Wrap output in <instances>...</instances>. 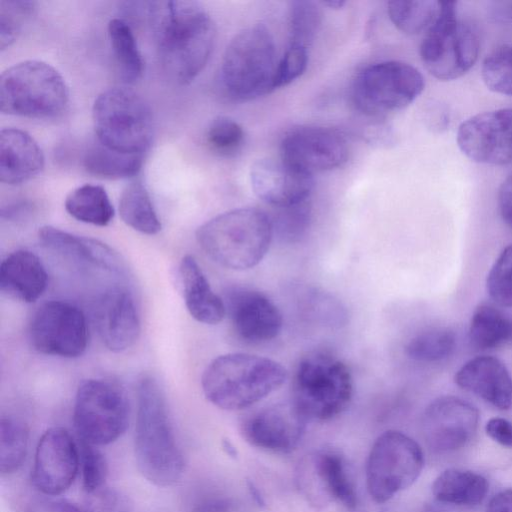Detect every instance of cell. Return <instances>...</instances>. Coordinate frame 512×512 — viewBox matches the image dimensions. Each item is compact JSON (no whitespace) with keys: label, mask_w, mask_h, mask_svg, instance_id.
<instances>
[{"label":"cell","mask_w":512,"mask_h":512,"mask_svg":"<svg viewBox=\"0 0 512 512\" xmlns=\"http://www.w3.org/2000/svg\"><path fill=\"white\" fill-rule=\"evenodd\" d=\"M456 346V336L448 328H432L414 335L405 345V354L417 362H438L449 357Z\"/></svg>","instance_id":"obj_36"},{"label":"cell","mask_w":512,"mask_h":512,"mask_svg":"<svg viewBox=\"0 0 512 512\" xmlns=\"http://www.w3.org/2000/svg\"><path fill=\"white\" fill-rule=\"evenodd\" d=\"M119 214L132 229L147 235L161 230V222L145 185L140 180L130 182L119 199Z\"/></svg>","instance_id":"obj_32"},{"label":"cell","mask_w":512,"mask_h":512,"mask_svg":"<svg viewBox=\"0 0 512 512\" xmlns=\"http://www.w3.org/2000/svg\"><path fill=\"white\" fill-rule=\"evenodd\" d=\"M298 309L305 319L324 327L341 328L348 321L344 304L329 292L315 287L300 291Z\"/></svg>","instance_id":"obj_34"},{"label":"cell","mask_w":512,"mask_h":512,"mask_svg":"<svg viewBox=\"0 0 512 512\" xmlns=\"http://www.w3.org/2000/svg\"><path fill=\"white\" fill-rule=\"evenodd\" d=\"M42 149L34 138L18 128L0 132V180L17 185L36 177L44 168Z\"/></svg>","instance_id":"obj_24"},{"label":"cell","mask_w":512,"mask_h":512,"mask_svg":"<svg viewBox=\"0 0 512 512\" xmlns=\"http://www.w3.org/2000/svg\"><path fill=\"white\" fill-rule=\"evenodd\" d=\"M28 429L12 417L0 420V472L9 475L23 464L28 450Z\"/></svg>","instance_id":"obj_37"},{"label":"cell","mask_w":512,"mask_h":512,"mask_svg":"<svg viewBox=\"0 0 512 512\" xmlns=\"http://www.w3.org/2000/svg\"><path fill=\"white\" fill-rule=\"evenodd\" d=\"M134 449L138 469L149 482L167 487L181 478L185 461L165 394L158 381L148 375L137 383Z\"/></svg>","instance_id":"obj_2"},{"label":"cell","mask_w":512,"mask_h":512,"mask_svg":"<svg viewBox=\"0 0 512 512\" xmlns=\"http://www.w3.org/2000/svg\"><path fill=\"white\" fill-rule=\"evenodd\" d=\"M79 453L83 488L86 493L94 494L103 489L107 479V460L97 446L83 441H80Z\"/></svg>","instance_id":"obj_44"},{"label":"cell","mask_w":512,"mask_h":512,"mask_svg":"<svg viewBox=\"0 0 512 512\" xmlns=\"http://www.w3.org/2000/svg\"><path fill=\"white\" fill-rule=\"evenodd\" d=\"M486 512H512V488L497 493L490 500Z\"/></svg>","instance_id":"obj_50"},{"label":"cell","mask_w":512,"mask_h":512,"mask_svg":"<svg viewBox=\"0 0 512 512\" xmlns=\"http://www.w3.org/2000/svg\"><path fill=\"white\" fill-rule=\"evenodd\" d=\"M297 484L314 505L338 503L357 507L358 497L344 457L332 449H320L305 456L297 470Z\"/></svg>","instance_id":"obj_14"},{"label":"cell","mask_w":512,"mask_h":512,"mask_svg":"<svg viewBox=\"0 0 512 512\" xmlns=\"http://www.w3.org/2000/svg\"><path fill=\"white\" fill-rule=\"evenodd\" d=\"M440 4V13L420 44V58L433 77L451 81L475 65L480 43L472 26L458 18L457 2Z\"/></svg>","instance_id":"obj_9"},{"label":"cell","mask_w":512,"mask_h":512,"mask_svg":"<svg viewBox=\"0 0 512 512\" xmlns=\"http://www.w3.org/2000/svg\"><path fill=\"white\" fill-rule=\"evenodd\" d=\"M489 484L485 477L469 470L447 469L432 484L434 497L444 503L454 505H477L488 492Z\"/></svg>","instance_id":"obj_28"},{"label":"cell","mask_w":512,"mask_h":512,"mask_svg":"<svg viewBox=\"0 0 512 512\" xmlns=\"http://www.w3.org/2000/svg\"><path fill=\"white\" fill-rule=\"evenodd\" d=\"M273 236L271 218L253 207L221 213L196 231L202 250L217 264L233 270H247L259 264Z\"/></svg>","instance_id":"obj_4"},{"label":"cell","mask_w":512,"mask_h":512,"mask_svg":"<svg viewBox=\"0 0 512 512\" xmlns=\"http://www.w3.org/2000/svg\"><path fill=\"white\" fill-rule=\"evenodd\" d=\"M91 495L87 512H129L127 502L115 491L102 489Z\"/></svg>","instance_id":"obj_47"},{"label":"cell","mask_w":512,"mask_h":512,"mask_svg":"<svg viewBox=\"0 0 512 512\" xmlns=\"http://www.w3.org/2000/svg\"><path fill=\"white\" fill-rule=\"evenodd\" d=\"M36 9V2L27 0L0 1V49L3 51L18 38L24 24Z\"/></svg>","instance_id":"obj_41"},{"label":"cell","mask_w":512,"mask_h":512,"mask_svg":"<svg viewBox=\"0 0 512 512\" xmlns=\"http://www.w3.org/2000/svg\"><path fill=\"white\" fill-rule=\"evenodd\" d=\"M237 505L231 497L208 493L197 496L190 504L189 512H236Z\"/></svg>","instance_id":"obj_46"},{"label":"cell","mask_w":512,"mask_h":512,"mask_svg":"<svg viewBox=\"0 0 512 512\" xmlns=\"http://www.w3.org/2000/svg\"><path fill=\"white\" fill-rule=\"evenodd\" d=\"M323 4L328 6L331 9H339V8H342L344 6L345 2L344 1H339V0H330V1H327V2H323Z\"/></svg>","instance_id":"obj_55"},{"label":"cell","mask_w":512,"mask_h":512,"mask_svg":"<svg viewBox=\"0 0 512 512\" xmlns=\"http://www.w3.org/2000/svg\"><path fill=\"white\" fill-rule=\"evenodd\" d=\"M424 467L420 445L397 430H387L374 441L366 462V487L376 503H385L410 487Z\"/></svg>","instance_id":"obj_11"},{"label":"cell","mask_w":512,"mask_h":512,"mask_svg":"<svg viewBox=\"0 0 512 512\" xmlns=\"http://www.w3.org/2000/svg\"><path fill=\"white\" fill-rule=\"evenodd\" d=\"M143 154H126L112 150L98 141L85 152V170L98 178L126 179L136 176L143 164Z\"/></svg>","instance_id":"obj_31"},{"label":"cell","mask_w":512,"mask_h":512,"mask_svg":"<svg viewBox=\"0 0 512 512\" xmlns=\"http://www.w3.org/2000/svg\"><path fill=\"white\" fill-rule=\"evenodd\" d=\"M223 449L224 451L231 457H236L237 456V450L236 448L232 445V443L228 440H224L223 441Z\"/></svg>","instance_id":"obj_54"},{"label":"cell","mask_w":512,"mask_h":512,"mask_svg":"<svg viewBox=\"0 0 512 512\" xmlns=\"http://www.w3.org/2000/svg\"><path fill=\"white\" fill-rule=\"evenodd\" d=\"M38 236L44 246L60 254L109 272L124 271V262L120 255L99 240L75 235L49 225L41 227Z\"/></svg>","instance_id":"obj_26"},{"label":"cell","mask_w":512,"mask_h":512,"mask_svg":"<svg viewBox=\"0 0 512 512\" xmlns=\"http://www.w3.org/2000/svg\"><path fill=\"white\" fill-rule=\"evenodd\" d=\"M308 58L307 48L289 44L277 64L274 89L287 86L299 78L307 68Z\"/></svg>","instance_id":"obj_45"},{"label":"cell","mask_w":512,"mask_h":512,"mask_svg":"<svg viewBox=\"0 0 512 512\" xmlns=\"http://www.w3.org/2000/svg\"><path fill=\"white\" fill-rule=\"evenodd\" d=\"M56 511L57 512H83L78 506L75 504L68 502L66 500H61L56 503Z\"/></svg>","instance_id":"obj_53"},{"label":"cell","mask_w":512,"mask_h":512,"mask_svg":"<svg viewBox=\"0 0 512 512\" xmlns=\"http://www.w3.org/2000/svg\"><path fill=\"white\" fill-rule=\"evenodd\" d=\"M97 141L126 154H143L153 137L148 103L127 87H112L98 95L92 109Z\"/></svg>","instance_id":"obj_8"},{"label":"cell","mask_w":512,"mask_h":512,"mask_svg":"<svg viewBox=\"0 0 512 512\" xmlns=\"http://www.w3.org/2000/svg\"><path fill=\"white\" fill-rule=\"evenodd\" d=\"M79 466V446L71 434L62 427H52L37 443L31 481L42 494L57 496L72 485Z\"/></svg>","instance_id":"obj_17"},{"label":"cell","mask_w":512,"mask_h":512,"mask_svg":"<svg viewBox=\"0 0 512 512\" xmlns=\"http://www.w3.org/2000/svg\"><path fill=\"white\" fill-rule=\"evenodd\" d=\"M486 433L495 442L512 448V422L505 418L494 417L486 424Z\"/></svg>","instance_id":"obj_48"},{"label":"cell","mask_w":512,"mask_h":512,"mask_svg":"<svg viewBox=\"0 0 512 512\" xmlns=\"http://www.w3.org/2000/svg\"><path fill=\"white\" fill-rule=\"evenodd\" d=\"M481 77L492 92L512 96V44L498 46L485 57Z\"/></svg>","instance_id":"obj_39"},{"label":"cell","mask_w":512,"mask_h":512,"mask_svg":"<svg viewBox=\"0 0 512 512\" xmlns=\"http://www.w3.org/2000/svg\"><path fill=\"white\" fill-rule=\"evenodd\" d=\"M247 484H248L249 493H250L251 497L253 498V500L255 501V503L258 506L263 507L265 505V501H264V498L261 495L259 489L251 481H248Z\"/></svg>","instance_id":"obj_52"},{"label":"cell","mask_w":512,"mask_h":512,"mask_svg":"<svg viewBox=\"0 0 512 512\" xmlns=\"http://www.w3.org/2000/svg\"><path fill=\"white\" fill-rule=\"evenodd\" d=\"M276 46L263 24L247 27L228 44L220 66L219 81L231 100L245 102L274 90Z\"/></svg>","instance_id":"obj_5"},{"label":"cell","mask_w":512,"mask_h":512,"mask_svg":"<svg viewBox=\"0 0 512 512\" xmlns=\"http://www.w3.org/2000/svg\"><path fill=\"white\" fill-rule=\"evenodd\" d=\"M179 282L186 308L198 322L215 325L226 315L225 302L213 292L201 267L191 255L182 258Z\"/></svg>","instance_id":"obj_27"},{"label":"cell","mask_w":512,"mask_h":512,"mask_svg":"<svg viewBox=\"0 0 512 512\" xmlns=\"http://www.w3.org/2000/svg\"><path fill=\"white\" fill-rule=\"evenodd\" d=\"M424 87L425 79L414 66L402 61H383L357 74L351 98L357 110L366 116L383 117L410 105Z\"/></svg>","instance_id":"obj_10"},{"label":"cell","mask_w":512,"mask_h":512,"mask_svg":"<svg viewBox=\"0 0 512 512\" xmlns=\"http://www.w3.org/2000/svg\"><path fill=\"white\" fill-rule=\"evenodd\" d=\"M490 298L500 306L512 307V244L500 253L486 281Z\"/></svg>","instance_id":"obj_42"},{"label":"cell","mask_w":512,"mask_h":512,"mask_svg":"<svg viewBox=\"0 0 512 512\" xmlns=\"http://www.w3.org/2000/svg\"><path fill=\"white\" fill-rule=\"evenodd\" d=\"M108 38L120 78L126 84L135 83L142 76L144 63L131 26L121 18L111 19Z\"/></svg>","instance_id":"obj_33"},{"label":"cell","mask_w":512,"mask_h":512,"mask_svg":"<svg viewBox=\"0 0 512 512\" xmlns=\"http://www.w3.org/2000/svg\"><path fill=\"white\" fill-rule=\"evenodd\" d=\"M455 383L500 410L512 407V377L505 364L493 356H477L455 374Z\"/></svg>","instance_id":"obj_23"},{"label":"cell","mask_w":512,"mask_h":512,"mask_svg":"<svg viewBox=\"0 0 512 512\" xmlns=\"http://www.w3.org/2000/svg\"><path fill=\"white\" fill-rule=\"evenodd\" d=\"M348 157L349 147L345 137L327 127L295 128L283 137L280 145V159L310 175L341 167Z\"/></svg>","instance_id":"obj_16"},{"label":"cell","mask_w":512,"mask_h":512,"mask_svg":"<svg viewBox=\"0 0 512 512\" xmlns=\"http://www.w3.org/2000/svg\"><path fill=\"white\" fill-rule=\"evenodd\" d=\"M479 412L470 402L456 396L433 400L422 417V433L435 452H451L468 444L476 434Z\"/></svg>","instance_id":"obj_18"},{"label":"cell","mask_w":512,"mask_h":512,"mask_svg":"<svg viewBox=\"0 0 512 512\" xmlns=\"http://www.w3.org/2000/svg\"><path fill=\"white\" fill-rule=\"evenodd\" d=\"M497 201L502 219L512 228V175L501 183L498 189Z\"/></svg>","instance_id":"obj_49"},{"label":"cell","mask_w":512,"mask_h":512,"mask_svg":"<svg viewBox=\"0 0 512 512\" xmlns=\"http://www.w3.org/2000/svg\"><path fill=\"white\" fill-rule=\"evenodd\" d=\"M440 1L395 0L387 3V12L394 26L408 35H417L434 24L439 13Z\"/></svg>","instance_id":"obj_35"},{"label":"cell","mask_w":512,"mask_h":512,"mask_svg":"<svg viewBox=\"0 0 512 512\" xmlns=\"http://www.w3.org/2000/svg\"><path fill=\"white\" fill-rule=\"evenodd\" d=\"M245 133L242 126L227 116L216 117L209 125L206 139L219 154L232 155L243 145Z\"/></svg>","instance_id":"obj_43"},{"label":"cell","mask_w":512,"mask_h":512,"mask_svg":"<svg viewBox=\"0 0 512 512\" xmlns=\"http://www.w3.org/2000/svg\"><path fill=\"white\" fill-rule=\"evenodd\" d=\"M321 19V10L315 2L309 0L289 2V44L309 49L319 30Z\"/></svg>","instance_id":"obj_38"},{"label":"cell","mask_w":512,"mask_h":512,"mask_svg":"<svg viewBox=\"0 0 512 512\" xmlns=\"http://www.w3.org/2000/svg\"><path fill=\"white\" fill-rule=\"evenodd\" d=\"M225 306L235 332L246 342L265 343L275 339L282 330L280 310L259 291L234 288L227 293Z\"/></svg>","instance_id":"obj_20"},{"label":"cell","mask_w":512,"mask_h":512,"mask_svg":"<svg viewBox=\"0 0 512 512\" xmlns=\"http://www.w3.org/2000/svg\"><path fill=\"white\" fill-rule=\"evenodd\" d=\"M353 378L347 365L326 352L303 357L293 381L292 402L308 420H331L349 406Z\"/></svg>","instance_id":"obj_7"},{"label":"cell","mask_w":512,"mask_h":512,"mask_svg":"<svg viewBox=\"0 0 512 512\" xmlns=\"http://www.w3.org/2000/svg\"><path fill=\"white\" fill-rule=\"evenodd\" d=\"M158 59L173 82L191 83L206 66L215 44V24L196 1L148 2Z\"/></svg>","instance_id":"obj_1"},{"label":"cell","mask_w":512,"mask_h":512,"mask_svg":"<svg viewBox=\"0 0 512 512\" xmlns=\"http://www.w3.org/2000/svg\"><path fill=\"white\" fill-rule=\"evenodd\" d=\"M65 209L74 219L95 226H107L114 217V207L104 187L84 184L65 199Z\"/></svg>","instance_id":"obj_30"},{"label":"cell","mask_w":512,"mask_h":512,"mask_svg":"<svg viewBox=\"0 0 512 512\" xmlns=\"http://www.w3.org/2000/svg\"><path fill=\"white\" fill-rule=\"evenodd\" d=\"M68 87L50 64L38 60L19 62L1 74L0 110L3 114L49 119L64 113Z\"/></svg>","instance_id":"obj_6"},{"label":"cell","mask_w":512,"mask_h":512,"mask_svg":"<svg viewBox=\"0 0 512 512\" xmlns=\"http://www.w3.org/2000/svg\"><path fill=\"white\" fill-rule=\"evenodd\" d=\"M456 141L461 152L476 163H512V108L469 117L458 127Z\"/></svg>","instance_id":"obj_15"},{"label":"cell","mask_w":512,"mask_h":512,"mask_svg":"<svg viewBox=\"0 0 512 512\" xmlns=\"http://www.w3.org/2000/svg\"><path fill=\"white\" fill-rule=\"evenodd\" d=\"M250 182L255 195L276 208L309 199L314 185L313 175L293 168L282 159L270 158L252 165Z\"/></svg>","instance_id":"obj_22"},{"label":"cell","mask_w":512,"mask_h":512,"mask_svg":"<svg viewBox=\"0 0 512 512\" xmlns=\"http://www.w3.org/2000/svg\"><path fill=\"white\" fill-rule=\"evenodd\" d=\"M489 15L499 23H512V2H492L488 8Z\"/></svg>","instance_id":"obj_51"},{"label":"cell","mask_w":512,"mask_h":512,"mask_svg":"<svg viewBox=\"0 0 512 512\" xmlns=\"http://www.w3.org/2000/svg\"><path fill=\"white\" fill-rule=\"evenodd\" d=\"M469 339L479 350L512 343V319L493 305L480 304L470 321Z\"/></svg>","instance_id":"obj_29"},{"label":"cell","mask_w":512,"mask_h":512,"mask_svg":"<svg viewBox=\"0 0 512 512\" xmlns=\"http://www.w3.org/2000/svg\"><path fill=\"white\" fill-rule=\"evenodd\" d=\"M95 326L101 341L112 352L127 350L138 340L141 325L132 295L123 288H110L96 300Z\"/></svg>","instance_id":"obj_21"},{"label":"cell","mask_w":512,"mask_h":512,"mask_svg":"<svg viewBox=\"0 0 512 512\" xmlns=\"http://www.w3.org/2000/svg\"><path fill=\"white\" fill-rule=\"evenodd\" d=\"M28 334L37 352L64 358L81 356L89 339L84 313L61 300L45 302L36 310Z\"/></svg>","instance_id":"obj_13"},{"label":"cell","mask_w":512,"mask_h":512,"mask_svg":"<svg viewBox=\"0 0 512 512\" xmlns=\"http://www.w3.org/2000/svg\"><path fill=\"white\" fill-rule=\"evenodd\" d=\"M308 420L293 402L277 403L246 415L240 423V433L251 446L286 454L301 443Z\"/></svg>","instance_id":"obj_19"},{"label":"cell","mask_w":512,"mask_h":512,"mask_svg":"<svg viewBox=\"0 0 512 512\" xmlns=\"http://www.w3.org/2000/svg\"><path fill=\"white\" fill-rule=\"evenodd\" d=\"M48 274L41 259L31 251L16 250L0 266V289L11 298L35 302L46 290Z\"/></svg>","instance_id":"obj_25"},{"label":"cell","mask_w":512,"mask_h":512,"mask_svg":"<svg viewBox=\"0 0 512 512\" xmlns=\"http://www.w3.org/2000/svg\"><path fill=\"white\" fill-rule=\"evenodd\" d=\"M272 220L273 232L283 242L295 243L306 234L312 219L311 198L277 208Z\"/></svg>","instance_id":"obj_40"},{"label":"cell","mask_w":512,"mask_h":512,"mask_svg":"<svg viewBox=\"0 0 512 512\" xmlns=\"http://www.w3.org/2000/svg\"><path fill=\"white\" fill-rule=\"evenodd\" d=\"M287 379L279 362L248 353H228L205 368L201 386L206 399L223 410H242L266 398Z\"/></svg>","instance_id":"obj_3"},{"label":"cell","mask_w":512,"mask_h":512,"mask_svg":"<svg viewBox=\"0 0 512 512\" xmlns=\"http://www.w3.org/2000/svg\"><path fill=\"white\" fill-rule=\"evenodd\" d=\"M129 402L124 390L106 379H87L79 385L73 424L80 441L102 446L113 443L126 431Z\"/></svg>","instance_id":"obj_12"}]
</instances>
